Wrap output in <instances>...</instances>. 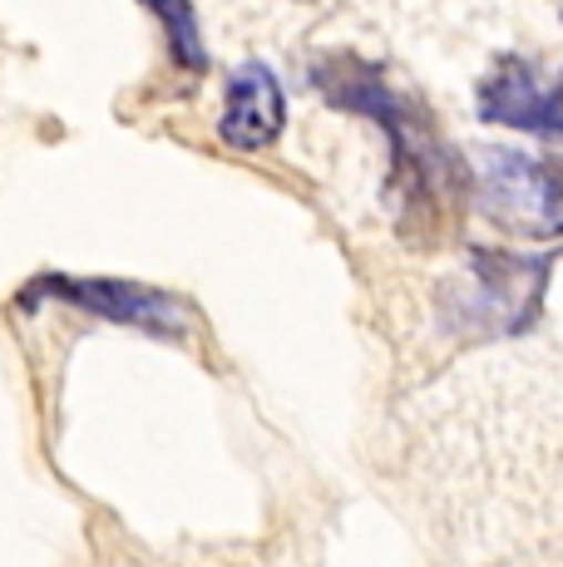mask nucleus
Here are the masks:
<instances>
[{"label": "nucleus", "instance_id": "nucleus-2", "mask_svg": "<svg viewBox=\"0 0 563 567\" xmlns=\"http://www.w3.org/2000/svg\"><path fill=\"white\" fill-rule=\"evenodd\" d=\"M554 281V257L549 252H500V247H474L470 271L460 287H450L446 311L450 331L470 341H509L529 331L544 311V291Z\"/></svg>", "mask_w": 563, "mask_h": 567}, {"label": "nucleus", "instance_id": "nucleus-4", "mask_svg": "<svg viewBox=\"0 0 563 567\" xmlns=\"http://www.w3.org/2000/svg\"><path fill=\"white\" fill-rule=\"evenodd\" d=\"M480 213L509 233L563 237V158L534 148H480Z\"/></svg>", "mask_w": 563, "mask_h": 567}, {"label": "nucleus", "instance_id": "nucleus-8", "mask_svg": "<svg viewBox=\"0 0 563 567\" xmlns=\"http://www.w3.org/2000/svg\"><path fill=\"white\" fill-rule=\"evenodd\" d=\"M559 6H563V0H559Z\"/></svg>", "mask_w": 563, "mask_h": 567}, {"label": "nucleus", "instance_id": "nucleus-7", "mask_svg": "<svg viewBox=\"0 0 563 567\" xmlns=\"http://www.w3.org/2000/svg\"><path fill=\"white\" fill-rule=\"evenodd\" d=\"M158 16L168 35V54L183 74H203L208 70V50H203V30H198V16H193V0H139Z\"/></svg>", "mask_w": 563, "mask_h": 567}, {"label": "nucleus", "instance_id": "nucleus-6", "mask_svg": "<svg viewBox=\"0 0 563 567\" xmlns=\"http://www.w3.org/2000/svg\"><path fill=\"white\" fill-rule=\"evenodd\" d=\"M287 128V100L277 74L263 60H247L227 74V100L218 114V138L237 154H263Z\"/></svg>", "mask_w": 563, "mask_h": 567}, {"label": "nucleus", "instance_id": "nucleus-1", "mask_svg": "<svg viewBox=\"0 0 563 567\" xmlns=\"http://www.w3.org/2000/svg\"><path fill=\"white\" fill-rule=\"evenodd\" d=\"M311 84L331 109L356 118H371L391 144V213L396 227L416 247L446 243L454 217L464 207V193L474 188L464 158L446 144V134L436 128L430 109L410 100L406 90H396L376 64L356 60V54H327L311 64Z\"/></svg>", "mask_w": 563, "mask_h": 567}, {"label": "nucleus", "instance_id": "nucleus-3", "mask_svg": "<svg viewBox=\"0 0 563 567\" xmlns=\"http://www.w3.org/2000/svg\"><path fill=\"white\" fill-rule=\"evenodd\" d=\"M70 307L100 321L129 326V331L158 336V341H188L193 336V311L188 301L168 297V291L139 287V281H119V277H70V271H50L20 287L16 307L20 311H40V307Z\"/></svg>", "mask_w": 563, "mask_h": 567}, {"label": "nucleus", "instance_id": "nucleus-5", "mask_svg": "<svg viewBox=\"0 0 563 567\" xmlns=\"http://www.w3.org/2000/svg\"><path fill=\"white\" fill-rule=\"evenodd\" d=\"M474 104H480L484 124L519 128V134L563 144V70L554 74V80H544L534 64L504 60L500 70L480 84Z\"/></svg>", "mask_w": 563, "mask_h": 567}]
</instances>
